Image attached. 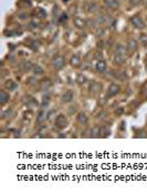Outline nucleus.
Returning <instances> with one entry per match:
<instances>
[{"mask_svg":"<svg viewBox=\"0 0 147 194\" xmlns=\"http://www.w3.org/2000/svg\"><path fill=\"white\" fill-rule=\"evenodd\" d=\"M76 82L79 85H84L86 82V77L83 76V75H78V78H76Z\"/></svg>","mask_w":147,"mask_h":194,"instance_id":"5701e85b","label":"nucleus"},{"mask_svg":"<svg viewBox=\"0 0 147 194\" xmlns=\"http://www.w3.org/2000/svg\"><path fill=\"white\" fill-rule=\"evenodd\" d=\"M38 16L41 18H44L47 16V12H45V10L42 8H38Z\"/></svg>","mask_w":147,"mask_h":194,"instance_id":"c85d7f7f","label":"nucleus"},{"mask_svg":"<svg viewBox=\"0 0 147 194\" xmlns=\"http://www.w3.org/2000/svg\"><path fill=\"white\" fill-rule=\"evenodd\" d=\"M137 48H138V44H137V41L135 39L128 40V42H127V51L128 52H135L137 50Z\"/></svg>","mask_w":147,"mask_h":194,"instance_id":"39448f33","label":"nucleus"},{"mask_svg":"<svg viewBox=\"0 0 147 194\" xmlns=\"http://www.w3.org/2000/svg\"><path fill=\"white\" fill-rule=\"evenodd\" d=\"M98 23H104V22H106V18H104L102 15L101 16H98Z\"/></svg>","mask_w":147,"mask_h":194,"instance_id":"473e14b6","label":"nucleus"},{"mask_svg":"<svg viewBox=\"0 0 147 194\" xmlns=\"http://www.w3.org/2000/svg\"><path fill=\"white\" fill-rule=\"evenodd\" d=\"M73 23L76 28L79 29H83L85 27V20L81 17H74L73 18Z\"/></svg>","mask_w":147,"mask_h":194,"instance_id":"6e6552de","label":"nucleus"},{"mask_svg":"<svg viewBox=\"0 0 147 194\" xmlns=\"http://www.w3.org/2000/svg\"><path fill=\"white\" fill-rule=\"evenodd\" d=\"M116 53H120V54H122V56H125L128 51H127V47H125L124 44L122 43H118L117 46H116Z\"/></svg>","mask_w":147,"mask_h":194,"instance_id":"4468645a","label":"nucleus"},{"mask_svg":"<svg viewBox=\"0 0 147 194\" xmlns=\"http://www.w3.org/2000/svg\"><path fill=\"white\" fill-rule=\"evenodd\" d=\"M76 120H78V122H80L81 124H86L89 119H88V115H86L85 113L81 112V113H79V114L76 115Z\"/></svg>","mask_w":147,"mask_h":194,"instance_id":"2eb2a0df","label":"nucleus"},{"mask_svg":"<svg viewBox=\"0 0 147 194\" xmlns=\"http://www.w3.org/2000/svg\"><path fill=\"white\" fill-rule=\"evenodd\" d=\"M96 71L98 72H104L105 70H106V62L104 61V60H100L98 61V63H96Z\"/></svg>","mask_w":147,"mask_h":194,"instance_id":"ddd939ff","label":"nucleus"},{"mask_svg":"<svg viewBox=\"0 0 147 194\" xmlns=\"http://www.w3.org/2000/svg\"><path fill=\"white\" fill-rule=\"evenodd\" d=\"M96 9H98V5H96L94 1H90V2L88 3V6H86V12L92 13V12L96 11Z\"/></svg>","mask_w":147,"mask_h":194,"instance_id":"a211bd4d","label":"nucleus"},{"mask_svg":"<svg viewBox=\"0 0 147 194\" xmlns=\"http://www.w3.org/2000/svg\"><path fill=\"white\" fill-rule=\"evenodd\" d=\"M9 98H10V97H9V93H7L6 91H3V90L0 91V104L3 105V104L9 100Z\"/></svg>","mask_w":147,"mask_h":194,"instance_id":"dca6fc26","label":"nucleus"},{"mask_svg":"<svg viewBox=\"0 0 147 194\" xmlns=\"http://www.w3.org/2000/svg\"><path fill=\"white\" fill-rule=\"evenodd\" d=\"M100 133H101V129L98 127H94L91 130V136L92 138H98V136H100Z\"/></svg>","mask_w":147,"mask_h":194,"instance_id":"412c9836","label":"nucleus"},{"mask_svg":"<svg viewBox=\"0 0 147 194\" xmlns=\"http://www.w3.org/2000/svg\"><path fill=\"white\" fill-rule=\"evenodd\" d=\"M101 89H102V85L98 83L96 81H91L90 83V91L91 92H94V93H98L101 91Z\"/></svg>","mask_w":147,"mask_h":194,"instance_id":"f8f14e48","label":"nucleus"},{"mask_svg":"<svg viewBox=\"0 0 147 194\" xmlns=\"http://www.w3.org/2000/svg\"><path fill=\"white\" fill-rule=\"evenodd\" d=\"M115 113L118 114V115L123 114V113H124V108H123V107H117V108L115 109Z\"/></svg>","mask_w":147,"mask_h":194,"instance_id":"2f4dec72","label":"nucleus"},{"mask_svg":"<svg viewBox=\"0 0 147 194\" xmlns=\"http://www.w3.org/2000/svg\"><path fill=\"white\" fill-rule=\"evenodd\" d=\"M118 92H120V85H116V83H112V85L108 87V89H107V94H108V97L116 95Z\"/></svg>","mask_w":147,"mask_h":194,"instance_id":"20e7f679","label":"nucleus"},{"mask_svg":"<svg viewBox=\"0 0 147 194\" xmlns=\"http://www.w3.org/2000/svg\"><path fill=\"white\" fill-rule=\"evenodd\" d=\"M124 62H125V56H122L120 53H115L114 58H113V63L120 66V64H123Z\"/></svg>","mask_w":147,"mask_h":194,"instance_id":"9b49d317","label":"nucleus"},{"mask_svg":"<svg viewBox=\"0 0 147 194\" xmlns=\"http://www.w3.org/2000/svg\"><path fill=\"white\" fill-rule=\"evenodd\" d=\"M33 80H34V78H29V81H28V83H33V82H34Z\"/></svg>","mask_w":147,"mask_h":194,"instance_id":"72a5a7b5","label":"nucleus"},{"mask_svg":"<svg viewBox=\"0 0 147 194\" xmlns=\"http://www.w3.org/2000/svg\"><path fill=\"white\" fill-rule=\"evenodd\" d=\"M104 32H105L104 28L100 27V28H98V30H96V36H98V37H102V36H104Z\"/></svg>","mask_w":147,"mask_h":194,"instance_id":"c756f323","label":"nucleus"},{"mask_svg":"<svg viewBox=\"0 0 147 194\" xmlns=\"http://www.w3.org/2000/svg\"><path fill=\"white\" fill-rule=\"evenodd\" d=\"M21 68H22V70H23V71H29V70L32 68V63H31V62H29V61L23 62V63H22V66H21Z\"/></svg>","mask_w":147,"mask_h":194,"instance_id":"393cba45","label":"nucleus"},{"mask_svg":"<svg viewBox=\"0 0 147 194\" xmlns=\"http://www.w3.org/2000/svg\"><path fill=\"white\" fill-rule=\"evenodd\" d=\"M143 0H130V5L133 6V7H136V6H139L142 5Z\"/></svg>","mask_w":147,"mask_h":194,"instance_id":"cd10ccee","label":"nucleus"},{"mask_svg":"<svg viewBox=\"0 0 147 194\" xmlns=\"http://www.w3.org/2000/svg\"><path fill=\"white\" fill-rule=\"evenodd\" d=\"M33 72H34V75H35V76H38V75H42L43 69H42L40 66L35 64V66H33Z\"/></svg>","mask_w":147,"mask_h":194,"instance_id":"b1692460","label":"nucleus"},{"mask_svg":"<svg viewBox=\"0 0 147 194\" xmlns=\"http://www.w3.org/2000/svg\"><path fill=\"white\" fill-rule=\"evenodd\" d=\"M59 20H60V22H61V23H64L66 20H67V15L63 12V13L60 16V19H59Z\"/></svg>","mask_w":147,"mask_h":194,"instance_id":"7c9ffc66","label":"nucleus"},{"mask_svg":"<svg viewBox=\"0 0 147 194\" xmlns=\"http://www.w3.org/2000/svg\"><path fill=\"white\" fill-rule=\"evenodd\" d=\"M55 126L60 129H64L67 126V120L63 114H59L55 119Z\"/></svg>","mask_w":147,"mask_h":194,"instance_id":"7ed1b4c3","label":"nucleus"},{"mask_svg":"<svg viewBox=\"0 0 147 194\" xmlns=\"http://www.w3.org/2000/svg\"><path fill=\"white\" fill-rule=\"evenodd\" d=\"M69 112H72V113H73V112H74V108H72V109L70 108V109H69Z\"/></svg>","mask_w":147,"mask_h":194,"instance_id":"f704fd0d","label":"nucleus"},{"mask_svg":"<svg viewBox=\"0 0 147 194\" xmlns=\"http://www.w3.org/2000/svg\"><path fill=\"white\" fill-rule=\"evenodd\" d=\"M73 100V92L72 91H66L63 95H62V101L63 102H71Z\"/></svg>","mask_w":147,"mask_h":194,"instance_id":"f3484780","label":"nucleus"},{"mask_svg":"<svg viewBox=\"0 0 147 194\" xmlns=\"http://www.w3.org/2000/svg\"><path fill=\"white\" fill-rule=\"evenodd\" d=\"M64 64H65V59L62 56H57L52 60V66L57 70H61L62 68L64 67Z\"/></svg>","mask_w":147,"mask_h":194,"instance_id":"f257e3e1","label":"nucleus"},{"mask_svg":"<svg viewBox=\"0 0 147 194\" xmlns=\"http://www.w3.org/2000/svg\"><path fill=\"white\" fill-rule=\"evenodd\" d=\"M139 40H140V42L143 43L144 46H147V34H142L139 36Z\"/></svg>","mask_w":147,"mask_h":194,"instance_id":"bb28decb","label":"nucleus"},{"mask_svg":"<svg viewBox=\"0 0 147 194\" xmlns=\"http://www.w3.org/2000/svg\"><path fill=\"white\" fill-rule=\"evenodd\" d=\"M104 5L106 6L107 8L113 9V10H116L120 7V3H118L117 0H104Z\"/></svg>","mask_w":147,"mask_h":194,"instance_id":"423d86ee","label":"nucleus"},{"mask_svg":"<svg viewBox=\"0 0 147 194\" xmlns=\"http://www.w3.org/2000/svg\"><path fill=\"white\" fill-rule=\"evenodd\" d=\"M110 133H111V131H110V129L106 127L102 128L101 129V133H100V136L101 138H106V136H108L110 135Z\"/></svg>","mask_w":147,"mask_h":194,"instance_id":"4be33fe9","label":"nucleus"},{"mask_svg":"<svg viewBox=\"0 0 147 194\" xmlns=\"http://www.w3.org/2000/svg\"><path fill=\"white\" fill-rule=\"evenodd\" d=\"M5 85H6V87L8 88L9 90H16L17 87H18V85H17V83H15L12 80H7Z\"/></svg>","mask_w":147,"mask_h":194,"instance_id":"6ab92c4d","label":"nucleus"},{"mask_svg":"<svg viewBox=\"0 0 147 194\" xmlns=\"http://www.w3.org/2000/svg\"><path fill=\"white\" fill-rule=\"evenodd\" d=\"M25 99L23 100L25 104H27V107H29V108H32V107H38V101L32 98V97H25Z\"/></svg>","mask_w":147,"mask_h":194,"instance_id":"1a4fd4ad","label":"nucleus"},{"mask_svg":"<svg viewBox=\"0 0 147 194\" xmlns=\"http://www.w3.org/2000/svg\"><path fill=\"white\" fill-rule=\"evenodd\" d=\"M131 23L134 26L135 28H137V29H145V28H146V25H145L144 20L140 17H137V16L131 18Z\"/></svg>","mask_w":147,"mask_h":194,"instance_id":"f03ea898","label":"nucleus"},{"mask_svg":"<svg viewBox=\"0 0 147 194\" xmlns=\"http://www.w3.org/2000/svg\"><path fill=\"white\" fill-rule=\"evenodd\" d=\"M44 119H45V112H44V109H41L39 111V114H38V123H42L43 121H44Z\"/></svg>","mask_w":147,"mask_h":194,"instance_id":"aec40b11","label":"nucleus"},{"mask_svg":"<svg viewBox=\"0 0 147 194\" xmlns=\"http://www.w3.org/2000/svg\"><path fill=\"white\" fill-rule=\"evenodd\" d=\"M11 114H12V110L11 109H7L3 113H2V119H8L11 117Z\"/></svg>","mask_w":147,"mask_h":194,"instance_id":"a878e982","label":"nucleus"},{"mask_svg":"<svg viewBox=\"0 0 147 194\" xmlns=\"http://www.w3.org/2000/svg\"><path fill=\"white\" fill-rule=\"evenodd\" d=\"M70 64L73 66V67H79L81 64V57H80V54H78V53L73 54L71 57V59H70Z\"/></svg>","mask_w":147,"mask_h":194,"instance_id":"0eeeda50","label":"nucleus"},{"mask_svg":"<svg viewBox=\"0 0 147 194\" xmlns=\"http://www.w3.org/2000/svg\"><path fill=\"white\" fill-rule=\"evenodd\" d=\"M40 89L41 90H48L50 87L52 85V81L50 80V79H42L40 81Z\"/></svg>","mask_w":147,"mask_h":194,"instance_id":"9d476101","label":"nucleus"}]
</instances>
